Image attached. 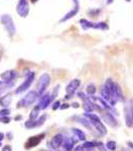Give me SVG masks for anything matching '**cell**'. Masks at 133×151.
<instances>
[{
    "label": "cell",
    "mask_w": 133,
    "mask_h": 151,
    "mask_svg": "<svg viewBox=\"0 0 133 151\" xmlns=\"http://www.w3.org/2000/svg\"><path fill=\"white\" fill-rule=\"evenodd\" d=\"M1 120H2V116H0V123H1Z\"/></svg>",
    "instance_id": "43"
},
{
    "label": "cell",
    "mask_w": 133,
    "mask_h": 151,
    "mask_svg": "<svg viewBox=\"0 0 133 151\" xmlns=\"http://www.w3.org/2000/svg\"><path fill=\"white\" fill-rule=\"evenodd\" d=\"M40 111H42V110H40V109L38 108L37 105H36V106L30 111V113H29V119H30V120H36V119L40 117Z\"/></svg>",
    "instance_id": "21"
},
{
    "label": "cell",
    "mask_w": 133,
    "mask_h": 151,
    "mask_svg": "<svg viewBox=\"0 0 133 151\" xmlns=\"http://www.w3.org/2000/svg\"><path fill=\"white\" fill-rule=\"evenodd\" d=\"M77 121L80 123V124H82L83 126H85L86 128H88L89 130L92 128V124H91V122H90V120H89L87 117H85V116H83V117H78L77 118Z\"/></svg>",
    "instance_id": "19"
},
{
    "label": "cell",
    "mask_w": 133,
    "mask_h": 151,
    "mask_svg": "<svg viewBox=\"0 0 133 151\" xmlns=\"http://www.w3.org/2000/svg\"><path fill=\"white\" fill-rule=\"evenodd\" d=\"M102 119L108 124L109 126H111V127H116V126H118L117 120H116L115 117L113 116V114L111 113L110 111L106 110V112H104L102 114Z\"/></svg>",
    "instance_id": "11"
},
{
    "label": "cell",
    "mask_w": 133,
    "mask_h": 151,
    "mask_svg": "<svg viewBox=\"0 0 133 151\" xmlns=\"http://www.w3.org/2000/svg\"><path fill=\"white\" fill-rule=\"evenodd\" d=\"M84 116L87 117L90 120L92 126L96 129L97 132L100 133V135H106L107 134V129H106L105 125L103 124L102 120H101L98 115H96L94 113H85Z\"/></svg>",
    "instance_id": "1"
},
{
    "label": "cell",
    "mask_w": 133,
    "mask_h": 151,
    "mask_svg": "<svg viewBox=\"0 0 133 151\" xmlns=\"http://www.w3.org/2000/svg\"><path fill=\"white\" fill-rule=\"evenodd\" d=\"M52 101H54V99H52V93H48V92H47V93H45L40 98V101H38V103H37V106L40 110L43 111L50 107V105L52 103Z\"/></svg>",
    "instance_id": "9"
},
{
    "label": "cell",
    "mask_w": 133,
    "mask_h": 151,
    "mask_svg": "<svg viewBox=\"0 0 133 151\" xmlns=\"http://www.w3.org/2000/svg\"><path fill=\"white\" fill-rule=\"evenodd\" d=\"M47 119V114H42V116H40L37 119H36V122H37L38 128H40V127H42V126L43 125V124L45 123Z\"/></svg>",
    "instance_id": "24"
},
{
    "label": "cell",
    "mask_w": 133,
    "mask_h": 151,
    "mask_svg": "<svg viewBox=\"0 0 133 151\" xmlns=\"http://www.w3.org/2000/svg\"><path fill=\"white\" fill-rule=\"evenodd\" d=\"M40 98L38 96V93L35 91H29L26 93L25 96L23 97L20 101L18 102L17 105H16V108L20 109V108H27V107L32 106L33 104L36 102V100Z\"/></svg>",
    "instance_id": "2"
},
{
    "label": "cell",
    "mask_w": 133,
    "mask_h": 151,
    "mask_svg": "<svg viewBox=\"0 0 133 151\" xmlns=\"http://www.w3.org/2000/svg\"><path fill=\"white\" fill-rule=\"evenodd\" d=\"M5 136H6V139H8L9 141L13 140V133H12L11 131H8V132H6Z\"/></svg>",
    "instance_id": "35"
},
{
    "label": "cell",
    "mask_w": 133,
    "mask_h": 151,
    "mask_svg": "<svg viewBox=\"0 0 133 151\" xmlns=\"http://www.w3.org/2000/svg\"><path fill=\"white\" fill-rule=\"evenodd\" d=\"M35 72L28 73L27 76H26V78H25V80H24V81L21 83L17 88H16L15 91H14V93H15L16 95H20V94L25 93V92L30 88L33 81H35Z\"/></svg>",
    "instance_id": "5"
},
{
    "label": "cell",
    "mask_w": 133,
    "mask_h": 151,
    "mask_svg": "<svg viewBox=\"0 0 133 151\" xmlns=\"http://www.w3.org/2000/svg\"><path fill=\"white\" fill-rule=\"evenodd\" d=\"M12 100H13V97H12L11 93L5 94L4 96H2L0 98V107H2V108H9L12 103Z\"/></svg>",
    "instance_id": "15"
},
{
    "label": "cell",
    "mask_w": 133,
    "mask_h": 151,
    "mask_svg": "<svg viewBox=\"0 0 133 151\" xmlns=\"http://www.w3.org/2000/svg\"><path fill=\"white\" fill-rule=\"evenodd\" d=\"M128 145H129V147H130V148H133V143H131V142H128Z\"/></svg>",
    "instance_id": "42"
},
{
    "label": "cell",
    "mask_w": 133,
    "mask_h": 151,
    "mask_svg": "<svg viewBox=\"0 0 133 151\" xmlns=\"http://www.w3.org/2000/svg\"><path fill=\"white\" fill-rule=\"evenodd\" d=\"M75 144H76V140L74 137H67L65 138L64 143H63V148L65 151H72L74 149Z\"/></svg>",
    "instance_id": "17"
},
{
    "label": "cell",
    "mask_w": 133,
    "mask_h": 151,
    "mask_svg": "<svg viewBox=\"0 0 133 151\" xmlns=\"http://www.w3.org/2000/svg\"><path fill=\"white\" fill-rule=\"evenodd\" d=\"M0 21H1L3 27L5 28L7 35L9 37H13L16 33V28H15V24L12 17L9 14H2L0 16Z\"/></svg>",
    "instance_id": "3"
},
{
    "label": "cell",
    "mask_w": 133,
    "mask_h": 151,
    "mask_svg": "<svg viewBox=\"0 0 133 151\" xmlns=\"http://www.w3.org/2000/svg\"><path fill=\"white\" fill-rule=\"evenodd\" d=\"M72 132L76 137H78L79 140L86 141V134H85L83 130H81V129H79V128H72Z\"/></svg>",
    "instance_id": "18"
},
{
    "label": "cell",
    "mask_w": 133,
    "mask_h": 151,
    "mask_svg": "<svg viewBox=\"0 0 133 151\" xmlns=\"http://www.w3.org/2000/svg\"><path fill=\"white\" fill-rule=\"evenodd\" d=\"M106 147H107L108 150L110 151H115L116 150V147H117V145H116V142L113 140H109L107 143H106Z\"/></svg>",
    "instance_id": "27"
},
{
    "label": "cell",
    "mask_w": 133,
    "mask_h": 151,
    "mask_svg": "<svg viewBox=\"0 0 133 151\" xmlns=\"http://www.w3.org/2000/svg\"><path fill=\"white\" fill-rule=\"evenodd\" d=\"M1 146H2V142H0V147H1Z\"/></svg>",
    "instance_id": "44"
},
{
    "label": "cell",
    "mask_w": 133,
    "mask_h": 151,
    "mask_svg": "<svg viewBox=\"0 0 133 151\" xmlns=\"http://www.w3.org/2000/svg\"><path fill=\"white\" fill-rule=\"evenodd\" d=\"M80 10V4H74V8L71 9L67 14H65V16L60 19V22H65V21L69 20V19L73 18L74 16H76L78 14V12Z\"/></svg>",
    "instance_id": "16"
},
{
    "label": "cell",
    "mask_w": 133,
    "mask_h": 151,
    "mask_svg": "<svg viewBox=\"0 0 133 151\" xmlns=\"http://www.w3.org/2000/svg\"><path fill=\"white\" fill-rule=\"evenodd\" d=\"M81 86V81L79 79H74L68 84L66 87V93L67 94H75V92L79 89V87Z\"/></svg>",
    "instance_id": "13"
},
{
    "label": "cell",
    "mask_w": 133,
    "mask_h": 151,
    "mask_svg": "<svg viewBox=\"0 0 133 151\" xmlns=\"http://www.w3.org/2000/svg\"><path fill=\"white\" fill-rule=\"evenodd\" d=\"M64 140H65V137L62 133H58L54 135L52 137L50 141L47 142V146L52 150H58L60 147L63 146V143H64Z\"/></svg>",
    "instance_id": "7"
},
{
    "label": "cell",
    "mask_w": 133,
    "mask_h": 151,
    "mask_svg": "<svg viewBox=\"0 0 133 151\" xmlns=\"http://www.w3.org/2000/svg\"><path fill=\"white\" fill-rule=\"evenodd\" d=\"M59 89H60V86L58 85V86H55V89H54V91H52V99H55V97L58 96V94H59Z\"/></svg>",
    "instance_id": "31"
},
{
    "label": "cell",
    "mask_w": 133,
    "mask_h": 151,
    "mask_svg": "<svg viewBox=\"0 0 133 151\" xmlns=\"http://www.w3.org/2000/svg\"><path fill=\"white\" fill-rule=\"evenodd\" d=\"M1 84H2V82H1V81H0V85H1Z\"/></svg>",
    "instance_id": "46"
},
{
    "label": "cell",
    "mask_w": 133,
    "mask_h": 151,
    "mask_svg": "<svg viewBox=\"0 0 133 151\" xmlns=\"http://www.w3.org/2000/svg\"><path fill=\"white\" fill-rule=\"evenodd\" d=\"M112 97L116 102H123L124 101V95H123L122 89H121V87L117 84V83H115L114 84Z\"/></svg>",
    "instance_id": "12"
},
{
    "label": "cell",
    "mask_w": 133,
    "mask_h": 151,
    "mask_svg": "<svg viewBox=\"0 0 133 151\" xmlns=\"http://www.w3.org/2000/svg\"><path fill=\"white\" fill-rule=\"evenodd\" d=\"M0 94H1V93H0Z\"/></svg>",
    "instance_id": "48"
},
{
    "label": "cell",
    "mask_w": 133,
    "mask_h": 151,
    "mask_svg": "<svg viewBox=\"0 0 133 151\" xmlns=\"http://www.w3.org/2000/svg\"><path fill=\"white\" fill-rule=\"evenodd\" d=\"M68 108H70V104H68V103H65V104H62L60 105V110H65V109H68Z\"/></svg>",
    "instance_id": "36"
},
{
    "label": "cell",
    "mask_w": 133,
    "mask_h": 151,
    "mask_svg": "<svg viewBox=\"0 0 133 151\" xmlns=\"http://www.w3.org/2000/svg\"><path fill=\"white\" fill-rule=\"evenodd\" d=\"M72 107H73V108H79V104L78 103H73L72 104Z\"/></svg>",
    "instance_id": "40"
},
{
    "label": "cell",
    "mask_w": 133,
    "mask_h": 151,
    "mask_svg": "<svg viewBox=\"0 0 133 151\" xmlns=\"http://www.w3.org/2000/svg\"><path fill=\"white\" fill-rule=\"evenodd\" d=\"M97 92V89H96V86L93 84H90L87 86V89H86V93L88 94V96H94Z\"/></svg>",
    "instance_id": "23"
},
{
    "label": "cell",
    "mask_w": 133,
    "mask_h": 151,
    "mask_svg": "<svg viewBox=\"0 0 133 151\" xmlns=\"http://www.w3.org/2000/svg\"><path fill=\"white\" fill-rule=\"evenodd\" d=\"M16 78V72L14 70H5L0 75V79L3 82H12Z\"/></svg>",
    "instance_id": "14"
},
{
    "label": "cell",
    "mask_w": 133,
    "mask_h": 151,
    "mask_svg": "<svg viewBox=\"0 0 133 151\" xmlns=\"http://www.w3.org/2000/svg\"><path fill=\"white\" fill-rule=\"evenodd\" d=\"M23 117L21 115H16L15 117H14V121H16V122H19V121H22Z\"/></svg>",
    "instance_id": "37"
},
{
    "label": "cell",
    "mask_w": 133,
    "mask_h": 151,
    "mask_svg": "<svg viewBox=\"0 0 133 151\" xmlns=\"http://www.w3.org/2000/svg\"><path fill=\"white\" fill-rule=\"evenodd\" d=\"M10 109L9 108H3L2 110H0V116H9L10 115Z\"/></svg>",
    "instance_id": "28"
},
{
    "label": "cell",
    "mask_w": 133,
    "mask_h": 151,
    "mask_svg": "<svg viewBox=\"0 0 133 151\" xmlns=\"http://www.w3.org/2000/svg\"><path fill=\"white\" fill-rule=\"evenodd\" d=\"M94 29H102V30H105V29H108V24L105 22H97L94 23L93 25Z\"/></svg>",
    "instance_id": "26"
},
{
    "label": "cell",
    "mask_w": 133,
    "mask_h": 151,
    "mask_svg": "<svg viewBox=\"0 0 133 151\" xmlns=\"http://www.w3.org/2000/svg\"><path fill=\"white\" fill-rule=\"evenodd\" d=\"M50 151H57V150H50Z\"/></svg>",
    "instance_id": "47"
},
{
    "label": "cell",
    "mask_w": 133,
    "mask_h": 151,
    "mask_svg": "<svg viewBox=\"0 0 133 151\" xmlns=\"http://www.w3.org/2000/svg\"><path fill=\"white\" fill-rule=\"evenodd\" d=\"M75 151H96L95 147H88V146L85 145H78L75 148Z\"/></svg>",
    "instance_id": "25"
},
{
    "label": "cell",
    "mask_w": 133,
    "mask_h": 151,
    "mask_svg": "<svg viewBox=\"0 0 133 151\" xmlns=\"http://www.w3.org/2000/svg\"><path fill=\"white\" fill-rule=\"evenodd\" d=\"M11 122V119L9 116H3L2 117V120H1V123L3 124H9Z\"/></svg>",
    "instance_id": "33"
},
{
    "label": "cell",
    "mask_w": 133,
    "mask_h": 151,
    "mask_svg": "<svg viewBox=\"0 0 133 151\" xmlns=\"http://www.w3.org/2000/svg\"><path fill=\"white\" fill-rule=\"evenodd\" d=\"M24 127H25V129H27V130H32V129L38 128V126L36 120H30V119H28V120H26L24 122Z\"/></svg>",
    "instance_id": "20"
},
{
    "label": "cell",
    "mask_w": 133,
    "mask_h": 151,
    "mask_svg": "<svg viewBox=\"0 0 133 151\" xmlns=\"http://www.w3.org/2000/svg\"><path fill=\"white\" fill-rule=\"evenodd\" d=\"M45 132L40 133L35 136H30V137L25 141V143H24V148L29 150V149H32V148L37 147V146L42 143V141L45 139Z\"/></svg>",
    "instance_id": "6"
},
{
    "label": "cell",
    "mask_w": 133,
    "mask_h": 151,
    "mask_svg": "<svg viewBox=\"0 0 133 151\" xmlns=\"http://www.w3.org/2000/svg\"><path fill=\"white\" fill-rule=\"evenodd\" d=\"M77 96H78L80 99L83 100V101H86V100H88V99H89V97L87 96V95L85 94V93H83V92H79V93L77 94Z\"/></svg>",
    "instance_id": "30"
},
{
    "label": "cell",
    "mask_w": 133,
    "mask_h": 151,
    "mask_svg": "<svg viewBox=\"0 0 133 151\" xmlns=\"http://www.w3.org/2000/svg\"><path fill=\"white\" fill-rule=\"evenodd\" d=\"M80 23H81V26H82V28H83V29L93 28V25H94L93 22L87 20V19H81V20H80Z\"/></svg>",
    "instance_id": "22"
},
{
    "label": "cell",
    "mask_w": 133,
    "mask_h": 151,
    "mask_svg": "<svg viewBox=\"0 0 133 151\" xmlns=\"http://www.w3.org/2000/svg\"><path fill=\"white\" fill-rule=\"evenodd\" d=\"M126 1H127V2H129V1H130V0H126Z\"/></svg>",
    "instance_id": "45"
},
{
    "label": "cell",
    "mask_w": 133,
    "mask_h": 151,
    "mask_svg": "<svg viewBox=\"0 0 133 151\" xmlns=\"http://www.w3.org/2000/svg\"><path fill=\"white\" fill-rule=\"evenodd\" d=\"M50 80H52V78H50V74H47V73H45V74H42L40 77V79H38V81H37V84H36V92L38 93L40 98L45 93L47 87L50 86Z\"/></svg>",
    "instance_id": "4"
},
{
    "label": "cell",
    "mask_w": 133,
    "mask_h": 151,
    "mask_svg": "<svg viewBox=\"0 0 133 151\" xmlns=\"http://www.w3.org/2000/svg\"><path fill=\"white\" fill-rule=\"evenodd\" d=\"M16 12L20 17H26L29 13V4L27 0H19L17 6H16Z\"/></svg>",
    "instance_id": "10"
},
{
    "label": "cell",
    "mask_w": 133,
    "mask_h": 151,
    "mask_svg": "<svg viewBox=\"0 0 133 151\" xmlns=\"http://www.w3.org/2000/svg\"><path fill=\"white\" fill-rule=\"evenodd\" d=\"M6 138V136H5V133H3V132H0V142H2L4 139Z\"/></svg>",
    "instance_id": "38"
},
{
    "label": "cell",
    "mask_w": 133,
    "mask_h": 151,
    "mask_svg": "<svg viewBox=\"0 0 133 151\" xmlns=\"http://www.w3.org/2000/svg\"><path fill=\"white\" fill-rule=\"evenodd\" d=\"M125 123L129 128H133V100H130L125 107Z\"/></svg>",
    "instance_id": "8"
},
{
    "label": "cell",
    "mask_w": 133,
    "mask_h": 151,
    "mask_svg": "<svg viewBox=\"0 0 133 151\" xmlns=\"http://www.w3.org/2000/svg\"><path fill=\"white\" fill-rule=\"evenodd\" d=\"M74 95H75V94H67L66 96H65V100H70V99H72Z\"/></svg>",
    "instance_id": "39"
},
{
    "label": "cell",
    "mask_w": 133,
    "mask_h": 151,
    "mask_svg": "<svg viewBox=\"0 0 133 151\" xmlns=\"http://www.w3.org/2000/svg\"><path fill=\"white\" fill-rule=\"evenodd\" d=\"M60 101H55L54 103H52V111H57L58 109H60Z\"/></svg>",
    "instance_id": "29"
},
{
    "label": "cell",
    "mask_w": 133,
    "mask_h": 151,
    "mask_svg": "<svg viewBox=\"0 0 133 151\" xmlns=\"http://www.w3.org/2000/svg\"><path fill=\"white\" fill-rule=\"evenodd\" d=\"M97 148H98L100 151H107V147H106V145H104L102 142H98V145H97Z\"/></svg>",
    "instance_id": "32"
},
{
    "label": "cell",
    "mask_w": 133,
    "mask_h": 151,
    "mask_svg": "<svg viewBox=\"0 0 133 151\" xmlns=\"http://www.w3.org/2000/svg\"><path fill=\"white\" fill-rule=\"evenodd\" d=\"M1 151H12V146L9 144H5L2 146Z\"/></svg>",
    "instance_id": "34"
},
{
    "label": "cell",
    "mask_w": 133,
    "mask_h": 151,
    "mask_svg": "<svg viewBox=\"0 0 133 151\" xmlns=\"http://www.w3.org/2000/svg\"><path fill=\"white\" fill-rule=\"evenodd\" d=\"M113 1H114V0H107V1H106V3H107V4H112Z\"/></svg>",
    "instance_id": "41"
}]
</instances>
